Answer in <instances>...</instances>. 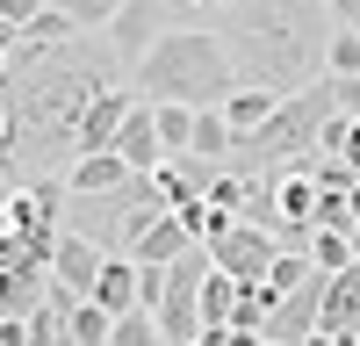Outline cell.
I'll return each mask as SVG.
<instances>
[{
	"label": "cell",
	"instance_id": "6da1fadb",
	"mask_svg": "<svg viewBox=\"0 0 360 346\" xmlns=\"http://www.w3.org/2000/svg\"><path fill=\"white\" fill-rule=\"evenodd\" d=\"M8 58V123H0V173L22 188V166H72L79 123L108 94V58L79 37L58 51H0Z\"/></svg>",
	"mask_w": 360,
	"mask_h": 346
},
{
	"label": "cell",
	"instance_id": "7a4b0ae2",
	"mask_svg": "<svg viewBox=\"0 0 360 346\" xmlns=\"http://www.w3.org/2000/svg\"><path fill=\"white\" fill-rule=\"evenodd\" d=\"M332 8L324 0H231L224 8V44L238 58V79L266 86V94H303V86L332 79L317 72L332 58Z\"/></svg>",
	"mask_w": 360,
	"mask_h": 346
},
{
	"label": "cell",
	"instance_id": "3957f363",
	"mask_svg": "<svg viewBox=\"0 0 360 346\" xmlns=\"http://www.w3.org/2000/svg\"><path fill=\"white\" fill-rule=\"evenodd\" d=\"M238 86H245L238 79V58H231V44L217 37V29H166V37L152 44V58L137 65V94L152 108H166V101H180V108H224Z\"/></svg>",
	"mask_w": 360,
	"mask_h": 346
},
{
	"label": "cell",
	"instance_id": "277c9868",
	"mask_svg": "<svg viewBox=\"0 0 360 346\" xmlns=\"http://www.w3.org/2000/svg\"><path fill=\"white\" fill-rule=\"evenodd\" d=\"M339 115H346V108H339V86L317 79V86L288 94L274 115H266V130L238 144L231 166H238V173H259V181H266V173H281V166H303V159L324 152V130H332Z\"/></svg>",
	"mask_w": 360,
	"mask_h": 346
},
{
	"label": "cell",
	"instance_id": "5b68a950",
	"mask_svg": "<svg viewBox=\"0 0 360 346\" xmlns=\"http://www.w3.org/2000/svg\"><path fill=\"white\" fill-rule=\"evenodd\" d=\"M79 202V195H72ZM166 217V195H159V181H152V173H137V181L130 188H115V195H94V202H79V217H65L72 231H86V238H94L101 252H137V238H144V231H152Z\"/></svg>",
	"mask_w": 360,
	"mask_h": 346
},
{
	"label": "cell",
	"instance_id": "8992f818",
	"mask_svg": "<svg viewBox=\"0 0 360 346\" xmlns=\"http://www.w3.org/2000/svg\"><path fill=\"white\" fill-rule=\"evenodd\" d=\"M65 173H37V181L8 188V210H0V224H8V238L29 245V252H58V238H65Z\"/></svg>",
	"mask_w": 360,
	"mask_h": 346
},
{
	"label": "cell",
	"instance_id": "52a82bcc",
	"mask_svg": "<svg viewBox=\"0 0 360 346\" xmlns=\"http://www.w3.org/2000/svg\"><path fill=\"white\" fill-rule=\"evenodd\" d=\"M209 260H217L231 281L266 288V274H274V260H281V238L266 224H252V217H224V231L209 238Z\"/></svg>",
	"mask_w": 360,
	"mask_h": 346
},
{
	"label": "cell",
	"instance_id": "ba28073f",
	"mask_svg": "<svg viewBox=\"0 0 360 346\" xmlns=\"http://www.w3.org/2000/svg\"><path fill=\"white\" fill-rule=\"evenodd\" d=\"M108 260H115V252H101L86 231L65 224V238H58V252H51V274H58V288H65V296L94 303V288H101V267H108Z\"/></svg>",
	"mask_w": 360,
	"mask_h": 346
},
{
	"label": "cell",
	"instance_id": "9c48e42d",
	"mask_svg": "<svg viewBox=\"0 0 360 346\" xmlns=\"http://www.w3.org/2000/svg\"><path fill=\"white\" fill-rule=\"evenodd\" d=\"M137 115V94H123V86H108V94L86 108V123H79V159L86 152H115L123 144V123Z\"/></svg>",
	"mask_w": 360,
	"mask_h": 346
},
{
	"label": "cell",
	"instance_id": "30bf717a",
	"mask_svg": "<svg viewBox=\"0 0 360 346\" xmlns=\"http://www.w3.org/2000/svg\"><path fill=\"white\" fill-rule=\"evenodd\" d=\"M159 8H166V0H130V8L115 15V29H108L115 58H130V65H144V58H152V44L166 37V29H159Z\"/></svg>",
	"mask_w": 360,
	"mask_h": 346
},
{
	"label": "cell",
	"instance_id": "8fae6325",
	"mask_svg": "<svg viewBox=\"0 0 360 346\" xmlns=\"http://www.w3.org/2000/svg\"><path fill=\"white\" fill-rule=\"evenodd\" d=\"M137 173H130V159L123 152H86V159H72L65 166V188L79 195V202H94V195H115V188H130Z\"/></svg>",
	"mask_w": 360,
	"mask_h": 346
},
{
	"label": "cell",
	"instance_id": "7c38bea8",
	"mask_svg": "<svg viewBox=\"0 0 360 346\" xmlns=\"http://www.w3.org/2000/svg\"><path fill=\"white\" fill-rule=\"evenodd\" d=\"M195 245H202V238L188 231V217H180V210H166V217L137 238V252H130V260H137V267H173V260H188Z\"/></svg>",
	"mask_w": 360,
	"mask_h": 346
},
{
	"label": "cell",
	"instance_id": "4fadbf2b",
	"mask_svg": "<svg viewBox=\"0 0 360 346\" xmlns=\"http://www.w3.org/2000/svg\"><path fill=\"white\" fill-rule=\"evenodd\" d=\"M115 152L130 159V173H159V166H166V144H159V108H152V101H137V115L123 123V144H115Z\"/></svg>",
	"mask_w": 360,
	"mask_h": 346
},
{
	"label": "cell",
	"instance_id": "5bb4252c",
	"mask_svg": "<svg viewBox=\"0 0 360 346\" xmlns=\"http://www.w3.org/2000/svg\"><path fill=\"white\" fill-rule=\"evenodd\" d=\"M94 303H101L108 317L144 310V274H137V260H123V252L108 260V267H101V288H94Z\"/></svg>",
	"mask_w": 360,
	"mask_h": 346
},
{
	"label": "cell",
	"instance_id": "9a60e30c",
	"mask_svg": "<svg viewBox=\"0 0 360 346\" xmlns=\"http://www.w3.org/2000/svg\"><path fill=\"white\" fill-rule=\"evenodd\" d=\"M324 332L360 339V267H346V274L324 281Z\"/></svg>",
	"mask_w": 360,
	"mask_h": 346
},
{
	"label": "cell",
	"instance_id": "2e32d148",
	"mask_svg": "<svg viewBox=\"0 0 360 346\" xmlns=\"http://www.w3.org/2000/svg\"><path fill=\"white\" fill-rule=\"evenodd\" d=\"M274 108H281V94H266V86H238V94L224 101V123L238 130V144H245V137L266 130V115H274Z\"/></svg>",
	"mask_w": 360,
	"mask_h": 346
},
{
	"label": "cell",
	"instance_id": "e0dca14e",
	"mask_svg": "<svg viewBox=\"0 0 360 346\" xmlns=\"http://www.w3.org/2000/svg\"><path fill=\"white\" fill-rule=\"evenodd\" d=\"M231 152H238V130L224 123V108H202V115H195V152H188V159H231Z\"/></svg>",
	"mask_w": 360,
	"mask_h": 346
},
{
	"label": "cell",
	"instance_id": "ac0fdd59",
	"mask_svg": "<svg viewBox=\"0 0 360 346\" xmlns=\"http://www.w3.org/2000/svg\"><path fill=\"white\" fill-rule=\"evenodd\" d=\"M238 288H245V281H231L224 267L209 274V288H202V332H209V325H224V332H231V317H238Z\"/></svg>",
	"mask_w": 360,
	"mask_h": 346
},
{
	"label": "cell",
	"instance_id": "d6986e66",
	"mask_svg": "<svg viewBox=\"0 0 360 346\" xmlns=\"http://www.w3.org/2000/svg\"><path fill=\"white\" fill-rule=\"evenodd\" d=\"M195 115H202V108H180V101L159 108V144H166V159H188V152H195Z\"/></svg>",
	"mask_w": 360,
	"mask_h": 346
},
{
	"label": "cell",
	"instance_id": "ffe728a7",
	"mask_svg": "<svg viewBox=\"0 0 360 346\" xmlns=\"http://www.w3.org/2000/svg\"><path fill=\"white\" fill-rule=\"evenodd\" d=\"M310 281H317V260H310V252H281L274 274H266V296L281 303V296H295V288H310Z\"/></svg>",
	"mask_w": 360,
	"mask_h": 346
},
{
	"label": "cell",
	"instance_id": "44dd1931",
	"mask_svg": "<svg viewBox=\"0 0 360 346\" xmlns=\"http://www.w3.org/2000/svg\"><path fill=\"white\" fill-rule=\"evenodd\" d=\"M108 346H173V339H166V325L152 310H130V317H115V339Z\"/></svg>",
	"mask_w": 360,
	"mask_h": 346
},
{
	"label": "cell",
	"instance_id": "7402d4cb",
	"mask_svg": "<svg viewBox=\"0 0 360 346\" xmlns=\"http://www.w3.org/2000/svg\"><path fill=\"white\" fill-rule=\"evenodd\" d=\"M310 260H317V274H346L353 267V231H317Z\"/></svg>",
	"mask_w": 360,
	"mask_h": 346
},
{
	"label": "cell",
	"instance_id": "603a6c76",
	"mask_svg": "<svg viewBox=\"0 0 360 346\" xmlns=\"http://www.w3.org/2000/svg\"><path fill=\"white\" fill-rule=\"evenodd\" d=\"M108 339H115V317L101 303H79L72 310V346H108Z\"/></svg>",
	"mask_w": 360,
	"mask_h": 346
},
{
	"label": "cell",
	"instance_id": "cb8c5ba5",
	"mask_svg": "<svg viewBox=\"0 0 360 346\" xmlns=\"http://www.w3.org/2000/svg\"><path fill=\"white\" fill-rule=\"evenodd\" d=\"M317 159H346L353 173H360V115H339L332 130H324V152Z\"/></svg>",
	"mask_w": 360,
	"mask_h": 346
},
{
	"label": "cell",
	"instance_id": "d4e9b609",
	"mask_svg": "<svg viewBox=\"0 0 360 346\" xmlns=\"http://www.w3.org/2000/svg\"><path fill=\"white\" fill-rule=\"evenodd\" d=\"M58 8H65L79 29H115V15H123L130 0H58Z\"/></svg>",
	"mask_w": 360,
	"mask_h": 346
},
{
	"label": "cell",
	"instance_id": "484cf974",
	"mask_svg": "<svg viewBox=\"0 0 360 346\" xmlns=\"http://www.w3.org/2000/svg\"><path fill=\"white\" fill-rule=\"evenodd\" d=\"M324 72H332V79H353V72H360V29H339V37H332Z\"/></svg>",
	"mask_w": 360,
	"mask_h": 346
},
{
	"label": "cell",
	"instance_id": "4316f807",
	"mask_svg": "<svg viewBox=\"0 0 360 346\" xmlns=\"http://www.w3.org/2000/svg\"><path fill=\"white\" fill-rule=\"evenodd\" d=\"M317 231H360L353 195H324V202H317Z\"/></svg>",
	"mask_w": 360,
	"mask_h": 346
},
{
	"label": "cell",
	"instance_id": "83f0119b",
	"mask_svg": "<svg viewBox=\"0 0 360 346\" xmlns=\"http://www.w3.org/2000/svg\"><path fill=\"white\" fill-rule=\"evenodd\" d=\"M324 8H332L339 29H360V0H324Z\"/></svg>",
	"mask_w": 360,
	"mask_h": 346
},
{
	"label": "cell",
	"instance_id": "f1b7e54d",
	"mask_svg": "<svg viewBox=\"0 0 360 346\" xmlns=\"http://www.w3.org/2000/svg\"><path fill=\"white\" fill-rule=\"evenodd\" d=\"M332 86H339V108L360 115V72H353V79H332Z\"/></svg>",
	"mask_w": 360,
	"mask_h": 346
},
{
	"label": "cell",
	"instance_id": "f546056e",
	"mask_svg": "<svg viewBox=\"0 0 360 346\" xmlns=\"http://www.w3.org/2000/svg\"><path fill=\"white\" fill-rule=\"evenodd\" d=\"M195 8H231V0H195Z\"/></svg>",
	"mask_w": 360,
	"mask_h": 346
},
{
	"label": "cell",
	"instance_id": "4dcf8cb0",
	"mask_svg": "<svg viewBox=\"0 0 360 346\" xmlns=\"http://www.w3.org/2000/svg\"><path fill=\"white\" fill-rule=\"evenodd\" d=\"M353 267H360V231H353Z\"/></svg>",
	"mask_w": 360,
	"mask_h": 346
},
{
	"label": "cell",
	"instance_id": "1f68e13d",
	"mask_svg": "<svg viewBox=\"0 0 360 346\" xmlns=\"http://www.w3.org/2000/svg\"><path fill=\"white\" fill-rule=\"evenodd\" d=\"M259 346H274V339H259Z\"/></svg>",
	"mask_w": 360,
	"mask_h": 346
},
{
	"label": "cell",
	"instance_id": "d6a6232c",
	"mask_svg": "<svg viewBox=\"0 0 360 346\" xmlns=\"http://www.w3.org/2000/svg\"><path fill=\"white\" fill-rule=\"evenodd\" d=\"M44 8H51V0H44Z\"/></svg>",
	"mask_w": 360,
	"mask_h": 346
},
{
	"label": "cell",
	"instance_id": "836d02e7",
	"mask_svg": "<svg viewBox=\"0 0 360 346\" xmlns=\"http://www.w3.org/2000/svg\"><path fill=\"white\" fill-rule=\"evenodd\" d=\"M195 346H202V339H195Z\"/></svg>",
	"mask_w": 360,
	"mask_h": 346
}]
</instances>
